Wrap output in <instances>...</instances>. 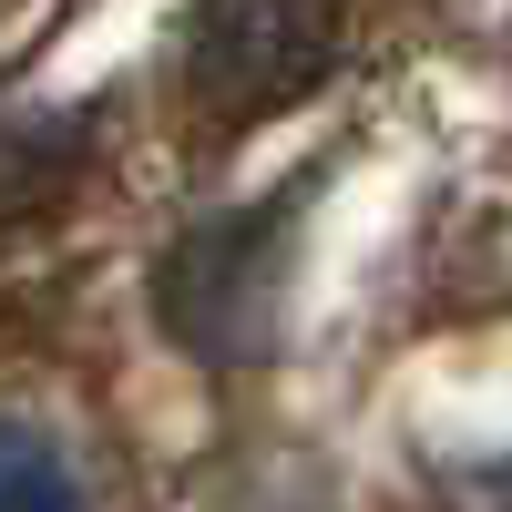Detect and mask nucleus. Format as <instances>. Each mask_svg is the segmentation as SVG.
<instances>
[{"label":"nucleus","instance_id":"f257e3e1","mask_svg":"<svg viewBox=\"0 0 512 512\" xmlns=\"http://www.w3.org/2000/svg\"><path fill=\"white\" fill-rule=\"evenodd\" d=\"M328 62V0H205L185 31V93L216 123H256Z\"/></svg>","mask_w":512,"mask_h":512},{"label":"nucleus","instance_id":"f03ea898","mask_svg":"<svg viewBox=\"0 0 512 512\" xmlns=\"http://www.w3.org/2000/svg\"><path fill=\"white\" fill-rule=\"evenodd\" d=\"M0 512H93L72 451L52 431H31V420H0Z\"/></svg>","mask_w":512,"mask_h":512}]
</instances>
